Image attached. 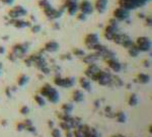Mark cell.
I'll use <instances>...</instances> for the list:
<instances>
[{"instance_id": "3", "label": "cell", "mask_w": 152, "mask_h": 137, "mask_svg": "<svg viewBox=\"0 0 152 137\" xmlns=\"http://www.w3.org/2000/svg\"><path fill=\"white\" fill-rule=\"evenodd\" d=\"M150 0H117V4L119 7L125 8L129 10H135L142 6L146 5Z\"/></svg>"}, {"instance_id": "52", "label": "cell", "mask_w": 152, "mask_h": 137, "mask_svg": "<svg viewBox=\"0 0 152 137\" xmlns=\"http://www.w3.org/2000/svg\"><path fill=\"white\" fill-rule=\"evenodd\" d=\"M65 135L66 137H73V133L71 132V130H67L65 131Z\"/></svg>"}, {"instance_id": "33", "label": "cell", "mask_w": 152, "mask_h": 137, "mask_svg": "<svg viewBox=\"0 0 152 137\" xmlns=\"http://www.w3.org/2000/svg\"><path fill=\"white\" fill-rule=\"evenodd\" d=\"M59 126L61 127V129L65 130V131H67V130H71V129H72L71 124H70L69 122H66V121H60Z\"/></svg>"}, {"instance_id": "27", "label": "cell", "mask_w": 152, "mask_h": 137, "mask_svg": "<svg viewBox=\"0 0 152 137\" xmlns=\"http://www.w3.org/2000/svg\"><path fill=\"white\" fill-rule=\"evenodd\" d=\"M29 81V76H27L25 74H20L18 78V86H25L27 82Z\"/></svg>"}, {"instance_id": "24", "label": "cell", "mask_w": 152, "mask_h": 137, "mask_svg": "<svg viewBox=\"0 0 152 137\" xmlns=\"http://www.w3.org/2000/svg\"><path fill=\"white\" fill-rule=\"evenodd\" d=\"M71 97H72L73 102L81 103V102H83V100H84V93H83V91H80V89H75V91L72 93Z\"/></svg>"}, {"instance_id": "14", "label": "cell", "mask_w": 152, "mask_h": 137, "mask_svg": "<svg viewBox=\"0 0 152 137\" xmlns=\"http://www.w3.org/2000/svg\"><path fill=\"white\" fill-rule=\"evenodd\" d=\"M100 70V68L96 65L95 63H92V64H88L87 67L85 68L84 70V74H85V77H87L88 79H91L93 80L95 76L97 74V72Z\"/></svg>"}, {"instance_id": "32", "label": "cell", "mask_w": 152, "mask_h": 137, "mask_svg": "<svg viewBox=\"0 0 152 137\" xmlns=\"http://www.w3.org/2000/svg\"><path fill=\"white\" fill-rule=\"evenodd\" d=\"M110 84H113V85H115V86L120 87V86H122V85H123V81H122V79L120 77L113 75L112 76V81H111Z\"/></svg>"}, {"instance_id": "4", "label": "cell", "mask_w": 152, "mask_h": 137, "mask_svg": "<svg viewBox=\"0 0 152 137\" xmlns=\"http://www.w3.org/2000/svg\"><path fill=\"white\" fill-rule=\"evenodd\" d=\"M112 74L108 71H104V70L100 69L97 72V74L95 76L93 81H96L99 85L102 86H106V85H110L111 81H112Z\"/></svg>"}, {"instance_id": "39", "label": "cell", "mask_w": 152, "mask_h": 137, "mask_svg": "<svg viewBox=\"0 0 152 137\" xmlns=\"http://www.w3.org/2000/svg\"><path fill=\"white\" fill-rule=\"evenodd\" d=\"M51 135H52V137H61V131L58 128H52Z\"/></svg>"}, {"instance_id": "10", "label": "cell", "mask_w": 152, "mask_h": 137, "mask_svg": "<svg viewBox=\"0 0 152 137\" xmlns=\"http://www.w3.org/2000/svg\"><path fill=\"white\" fill-rule=\"evenodd\" d=\"M29 58L32 60L33 66H36L37 68H42L44 66H47V61L45 59V57L43 56L42 53H35V54L29 55Z\"/></svg>"}, {"instance_id": "15", "label": "cell", "mask_w": 152, "mask_h": 137, "mask_svg": "<svg viewBox=\"0 0 152 137\" xmlns=\"http://www.w3.org/2000/svg\"><path fill=\"white\" fill-rule=\"evenodd\" d=\"M9 23L11 25H13L14 27H16V29H25V27H31L32 25L31 20H21V18H15V20L10 18Z\"/></svg>"}, {"instance_id": "57", "label": "cell", "mask_w": 152, "mask_h": 137, "mask_svg": "<svg viewBox=\"0 0 152 137\" xmlns=\"http://www.w3.org/2000/svg\"><path fill=\"white\" fill-rule=\"evenodd\" d=\"M138 15H139V18H145L144 14H143V13H139Z\"/></svg>"}, {"instance_id": "8", "label": "cell", "mask_w": 152, "mask_h": 137, "mask_svg": "<svg viewBox=\"0 0 152 137\" xmlns=\"http://www.w3.org/2000/svg\"><path fill=\"white\" fill-rule=\"evenodd\" d=\"M43 11H44L45 15L47 16V18L52 20H58V18H61L62 14H63V10L56 9V8H54L52 5H49L48 7H46L45 9H43Z\"/></svg>"}, {"instance_id": "58", "label": "cell", "mask_w": 152, "mask_h": 137, "mask_svg": "<svg viewBox=\"0 0 152 137\" xmlns=\"http://www.w3.org/2000/svg\"><path fill=\"white\" fill-rule=\"evenodd\" d=\"M95 107H98V106H99V104H98V100H95Z\"/></svg>"}, {"instance_id": "37", "label": "cell", "mask_w": 152, "mask_h": 137, "mask_svg": "<svg viewBox=\"0 0 152 137\" xmlns=\"http://www.w3.org/2000/svg\"><path fill=\"white\" fill-rule=\"evenodd\" d=\"M76 18H77V20H79V21H85L87 20V15L86 14H84V13H82V12H77V15H76Z\"/></svg>"}, {"instance_id": "23", "label": "cell", "mask_w": 152, "mask_h": 137, "mask_svg": "<svg viewBox=\"0 0 152 137\" xmlns=\"http://www.w3.org/2000/svg\"><path fill=\"white\" fill-rule=\"evenodd\" d=\"M135 81L138 83H141V84H146L150 81V76L146 73H138L136 75V78H135Z\"/></svg>"}, {"instance_id": "18", "label": "cell", "mask_w": 152, "mask_h": 137, "mask_svg": "<svg viewBox=\"0 0 152 137\" xmlns=\"http://www.w3.org/2000/svg\"><path fill=\"white\" fill-rule=\"evenodd\" d=\"M99 59H102V57H100L99 53H97V52H93V53H91V54L84 55V56L82 57L83 63H85L86 65L95 63V62L97 61V60H99Z\"/></svg>"}, {"instance_id": "29", "label": "cell", "mask_w": 152, "mask_h": 137, "mask_svg": "<svg viewBox=\"0 0 152 137\" xmlns=\"http://www.w3.org/2000/svg\"><path fill=\"white\" fill-rule=\"evenodd\" d=\"M138 102H139V100H138V97H137L136 93H131V95L129 96V98H128V104H129V106H131V107L137 106Z\"/></svg>"}, {"instance_id": "56", "label": "cell", "mask_w": 152, "mask_h": 137, "mask_svg": "<svg viewBox=\"0 0 152 137\" xmlns=\"http://www.w3.org/2000/svg\"><path fill=\"white\" fill-rule=\"evenodd\" d=\"M111 137H125V136L122 135V134H116V135H113V136H111Z\"/></svg>"}, {"instance_id": "28", "label": "cell", "mask_w": 152, "mask_h": 137, "mask_svg": "<svg viewBox=\"0 0 152 137\" xmlns=\"http://www.w3.org/2000/svg\"><path fill=\"white\" fill-rule=\"evenodd\" d=\"M58 118H59L61 121H66V122H69V123H71L72 119H73V117H71V115L64 112L58 113Z\"/></svg>"}, {"instance_id": "22", "label": "cell", "mask_w": 152, "mask_h": 137, "mask_svg": "<svg viewBox=\"0 0 152 137\" xmlns=\"http://www.w3.org/2000/svg\"><path fill=\"white\" fill-rule=\"evenodd\" d=\"M79 84H80V86L86 91H91V89H92L90 80H89L87 77H80L79 78Z\"/></svg>"}, {"instance_id": "47", "label": "cell", "mask_w": 152, "mask_h": 137, "mask_svg": "<svg viewBox=\"0 0 152 137\" xmlns=\"http://www.w3.org/2000/svg\"><path fill=\"white\" fill-rule=\"evenodd\" d=\"M25 130H27L29 132H32V133L37 132V129H36V127L34 125H29V126H27V127H25Z\"/></svg>"}, {"instance_id": "59", "label": "cell", "mask_w": 152, "mask_h": 137, "mask_svg": "<svg viewBox=\"0 0 152 137\" xmlns=\"http://www.w3.org/2000/svg\"><path fill=\"white\" fill-rule=\"evenodd\" d=\"M6 123H7V122H6L5 120H3V121L1 122V124H2V125H6Z\"/></svg>"}, {"instance_id": "42", "label": "cell", "mask_w": 152, "mask_h": 137, "mask_svg": "<svg viewBox=\"0 0 152 137\" xmlns=\"http://www.w3.org/2000/svg\"><path fill=\"white\" fill-rule=\"evenodd\" d=\"M25 129V124H23V122H18V124H16V130L18 131H22V130Z\"/></svg>"}, {"instance_id": "9", "label": "cell", "mask_w": 152, "mask_h": 137, "mask_svg": "<svg viewBox=\"0 0 152 137\" xmlns=\"http://www.w3.org/2000/svg\"><path fill=\"white\" fill-rule=\"evenodd\" d=\"M113 18H116L118 21H126L130 18V11L125 8L117 7L113 11Z\"/></svg>"}, {"instance_id": "62", "label": "cell", "mask_w": 152, "mask_h": 137, "mask_svg": "<svg viewBox=\"0 0 152 137\" xmlns=\"http://www.w3.org/2000/svg\"><path fill=\"white\" fill-rule=\"evenodd\" d=\"M1 71H2V70H0V75H1Z\"/></svg>"}, {"instance_id": "45", "label": "cell", "mask_w": 152, "mask_h": 137, "mask_svg": "<svg viewBox=\"0 0 152 137\" xmlns=\"http://www.w3.org/2000/svg\"><path fill=\"white\" fill-rule=\"evenodd\" d=\"M12 93H13V91H12V89L10 86H7L5 89V95L7 96L8 98H11L12 97Z\"/></svg>"}, {"instance_id": "41", "label": "cell", "mask_w": 152, "mask_h": 137, "mask_svg": "<svg viewBox=\"0 0 152 137\" xmlns=\"http://www.w3.org/2000/svg\"><path fill=\"white\" fill-rule=\"evenodd\" d=\"M73 137H84V134L81 132V130H79L78 128H75L73 132Z\"/></svg>"}, {"instance_id": "40", "label": "cell", "mask_w": 152, "mask_h": 137, "mask_svg": "<svg viewBox=\"0 0 152 137\" xmlns=\"http://www.w3.org/2000/svg\"><path fill=\"white\" fill-rule=\"evenodd\" d=\"M85 137H99V136H98V133L96 132V130L93 129V128H91L90 131L87 133V135Z\"/></svg>"}, {"instance_id": "48", "label": "cell", "mask_w": 152, "mask_h": 137, "mask_svg": "<svg viewBox=\"0 0 152 137\" xmlns=\"http://www.w3.org/2000/svg\"><path fill=\"white\" fill-rule=\"evenodd\" d=\"M61 59L62 60H71L72 56H71V54H63L61 56Z\"/></svg>"}, {"instance_id": "43", "label": "cell", "mask_w": 152, "mask_h": 137, "mask_svg": "<svg viewBox=\"0 0 152 137\" xmlns=\"http://www.w3.org/2000/svg\"><path fill=\"white\" fill-rule=\"evenodd\" d=\"M40 70H41V72H42L43 74H49L51 72L50 68H49L48 66H44V67L40 68Z\"/></svg>"}, {"instance_id": "21", "label": "cell", "mask_w": 152, "mask_h": 137, "mask_svg": "<svg viewBox=\"0 0 152 137\" xmlns=\"http://www.w3.org/2000/svg\"><path fill=\"white\" fill-rule=\"evenodd\" d=\"M129 36L128 35H126V34H123V33H117L116 35L114 36V38H113V42L115 43V44H118V45H123L124 43L126 42L128 39H129Z\"/></svg>"}, {"instance_id": "17", "label": "cell", "mask_w": 152, "mask_h": 137, "mask_svg": "<svg viewBox=\"0 0 152 137\" xmlns=\"http://www.w3.org/2000/svg\"><path fill=\"white\" fill-rule=\"evenodd\" d=\"M106 65L109 66V68H110L111 70H113L114 72H120L122 70V64L116 59V57L115 58L106 59Z\"/></svg>"}, {"instance_id": "12", "label": "cell", "mask_w": 152, "mask_h": 137, "mask_svg": "<svg viewBox=\"0 0 152 137\" xmlns=\"http://www.w3.org/2000/svg\"><path fill=\"white\" fill-rule=\"evenodd\" d=\"M64 6H65V9L67 10L69 15H75L79 10L77 0H65Z\"/></svg>"}, {"instance_id": "6", "label": "cell", "mask_w": 152, "mask_h": 137, "mask_svg": "<svg viewBox=\"0 0 152 137\" xmlns=\"http://www.w3.org/2000/svg\"><path fill=\"white\" fill-rule=\"evenodd\" d=\"M27 14V10L23 7L22 5H15L12 6L9 10H8V16L9 18L15 20V18H21Z\"/></svg>"}, {"instance_id": "34", "label": "cell", "mask_w": 152, "mask_h": 137, "mask_svg": "<svg viewBox=\"0 0 152 137\" xmlns=\"http://www.w3.org/2000/svg\"><path fill=\"white\" fill-rule=\"evenodd\" d=\"M72 54L77 57H83L85 55V52H84V50H82V49L74 48L73 50H72Z\"/></svg>"}, {"instance_id": "13", "label": "cell", "mask_w": 152, "mask_h": 137, "mask_svg": "<svg viewBox=\"0 0 152 137\" xmlns=\"http://www.w3.org/2000/svg\"><path fill=\"white\" fill-rule=\"evenodd\" d=\"M78 9L80 12L86 14V15H89L93 12V5L91 4L90 1L88 0H82L80 3H78Z\"/></svg>"}, {"instance_id": "35", "label": "cell", "mask_w": 152, "mask_h": 137, "mask_svg": "<svg viewBox=\"0 0 152 137\" xmlns=\"http://www.w3.org/2000/svg\"><path fill=\"white\" fill-rule=\"evenodd\" d=\"M42 30V25H39V23H35V25H31V32L34 34H38L41 32Z\"/></svg>"}, {"instance_id": "20", "label": "cell", "mask_w": 152, "mask_h": 137, "mask_svg": "<svg viewBox=\"0 0 152 137\" xmlns=\"http://www.w3.org/2000/svg\"><path fill=\"white\" fill-rule=\"evenodd\" d=\"M59 50V43L56 41H49L44 45V51L48 53H55Z\"/></svg>"}, {"instance_id": "46", "label": "cell", "mask_w": 152, "mask_h": 137, "mask_svg": "<svg viewBox=\"0 0 152 137\" xmlns=\"http://www.w3.org/2000/svg\"><path fill=\"white\" fill-rule=\"evenodd\" d=\"M0 1H1L2 3L4 4V5H8V6H11L12 4L14 3V1H15V0H0Z\"/></svg>"}, {"instance_id": "26", "label": "cell", "mask_w": 152, "mask_h": 137, "mask_svg": "<svg viewBox=\"0 0 152 137\" xmlns=\"http://www.w3.org/2000/svg\"><path fill=\"white\" fill-rule=\"evenodd\" d=\"M127 50H128V54H129L131 57H137L139 54H140V51H139V49L137 48L135 43H133V45H132L131 47H129Z\"/></svg>"}, {"instance_id": "38", "label": "cell", "mask_w": 152, "mask_h": 137, "mask_svg": "<svg viewBox=\"0 0 152 137\" xmlns=\"http://www.w3.org/2000/svg\"><path fill=\"white\" fill-rule=\"evenodd\" d=\"M19 113L22 115H27L29 113V108L27 106H25V105H23V106H21L19 108Z\"/></svg>"}, {"instance_id": "2", "label": "cell", "mask_w": 152, "mask_h": 137, "mask_svg": "<svg viewBox=\"0 0 152 137\" xmlns=\"http://www.w3.org/2000/svg\"><path fill=\"white\" fill-rule=\"evenodd\" d=\"M40 95L42 96V97L46 98L47 100L50 103H52V104H57V103L59 102V98H60L59 91H58L55 87H53L51 84H49V83H45V84L41 87Z\"/></svg>"}, {"instance_id": "51", "label": "cell", "mask_w": 152, "mask_h": 137, "mask_svg": "<svg viewBox=\"0 0 152 137\" xmlns=\"http://www.w3.org/2000/svg\"><path fill=\"white\" fill-rule=\"evenodd\" d=\"M142 64L145 66V67H149V66H150V61H149V60H147V59H145V60H143Z\"/></svg>"}, {"instance_id": "61", "label": "cell", "mask_w": 152, "mask_h": 137, "mask_svg": "<svg viewBox=\"0 0 152 137\" xmlns=\"http://www.w3.org/2000/svg\"><path fill=\"white\" fill-rule=\"evenodd\" d=\"M2 68H3V64H2V62H0V70H2Z\"/></svg>"}, {"instance_id": "54", "label": "cell", "mask_w": 152, "mask_h": 137, "mask_svg": "<svg viewBox=\"0 0 152 137\" xmlns=\"http://www.w3.org/2000/svg\"><path fill=\"white\" fill-rule=\"evenodd\" d=\"M60 69H61V68H60L58 65H54V67H53V70H54V71H56L57 73H58V72H59V70H60Z\"/></svg>"}, {"instance_id": "55", "label": "cell", "mask_w": 152, "mask_h": 137, "mask_svg": "<svg viewBox=\"0 0 152 137\" xmlns=\"http://www.w3.org/2000/svg\"><path fill=\"white\" fill-rule=\"evenodd\" d=\"M4 53H5V48L0 45V54H4Z\"/></svg>"}, {"instance_id": "7", "label": "cell", "mask_w": 152, "mask_h": 137, "mask_svg": "<svg viewBox=\"0 0 152 137\" xmlns=\"http://www.w3.org/2000/svg\"><path fill=\"white\" fill-rule=\"evenodd\" d=\"M135 45L139 49L140 52H148L151 49V40L148 37H138L135 42Z\"/></svg>"}, {"instance_id": "31", "label": "cell", "mask_w": 152, "mask_h": 137, "mask_svg": "<svg viewBox=\"0 0 152 137\" xmlns=\"http://www.w3.org/2000/svg\"><path fill=\"white\" fill-rule=\"evenodd\" d=\"M34 98H35V102L37 103V105H39L40 107L46 106V100H45V98L42 97L41 95H36L35 97H34Z\"/></svg>"}, {"instance_id": "60", "label": "cell", "mask_w": 152, "mask_h": 137, "mask_svg": "<svg viewBox=\"0 0 152 137\" xmlns=\"http://www.w3.org/2000/svg\"><path fill=\"white\" fill-rule=\"evenodd\" d=\"M149 132H150V133H152V125L149 126Z\"/></svg>"}, {"instance_id": "30", "label": "cell", "mask_w": 152, "mask_h": 137, "mask_svg": "<svg viewBox=\"0 0 152 137\" xmlns=\"http://www.w3.org/2000/svg\"><path fill=\"white\" fill-rule=\"evenodd\" d=\"M61 110H62V112L70 114V113L73 111V105L70 104V103H65V104H63L61 106Z\"/></svg>"}, {"instance_id": "44", "label": "cell", "mask_w": 152, "mask_h": 137, "mask_svg": "<svg viewBox=\"0 0 152 137\" xmlns=\"http://www.w3.org/2000/svg\"><path fill=\"white\" fill-rule=\"evenodd\" d=\"M104 112H106V115L108 117H114V115H115V114H113L112 108H111V107H106V111H104Z\"/></svg>"}, {"instance_id": "25", "label": "cell", "mask_w": 152, "mask_h": 137, "mask_svg": "<svg viewBox=\"0 0 152 137\" xmlns=\"http://www.w3.org/2000/svg\"><path fill=\"white\" fill-rule=\"evenodd\" d=\"M114 117L119 123H125L126 120H127V116H126V114L123 111H118L117 113H115Z\"/></svg>"}, {"instance_id": "11", "label": "cell", "mask_w": 152, "mask_h": 137, "mask_svg": "<svg viewBox=\"0 0 152 137\" xmlns=\"http://www.w3.org/2000/svg\"><path fill=\"white\" fill-rule=\"evenodd\" d=\"M99 43V38H98V35L96 33H89L85 36L84 38V44L85 46L88 49H92V47L95 45L98 44Z\"/></svg>"}, {"instance_id": "49", "label": "cell", "mask_w": 152, "mask_h": 137, "mask_svg": "<svg viewBox=\"0 0 152 137\" xmlns=\"http://www.w3.org/2000/svg\"><path fill=\"white\" fill-rule=\"evenodd\" d=\"M151 22H152L151 16H146V20H145V23H146V25H148V27H151Z\"/></svg>"}, {"instance_id": "1", "label": "cell", "mask_w": 152, "mask_h": 137, "mask_svg": "<svg viewBox=\"0 0 152 137\" xmlns=\"http://www.w3.org/2000/svg\"><path fill=\"white\" fill-rule=\"evenodd\" d=\"M29 45L27 43H18L11 48L7 58L12 62L16 61L19 58H23L29 51Z\"/></svg>"}, {"instance_id": "50", "label": "cell", "mask_w": 152, "mask_h": 137, "mask_svg": "<svg viewBox=\"0 0 152 137\" xmlns=\"http://www.w3.org/2000/svg\"><path fill=\"white\" fill-rule=\"evenodd\" d=\"M23 124H25V127H27V126H29V125H33V122H32L31 120L27 119V120H25V121H23Z\"/></svg>"}, {"instance_id": "16", "label": "cell", "mask_w": 152, "mask_h": 137, "mask_svg": "<svg viewBox=\"0 0 152 137\" xmlns=\"http://www.w3.org/2000/svg\"><path fill=\"white\" fill-rule=\"evenodd\" d=\"M117 33H119V27H114V25H108L106 27V29H104V37L106 38V40L112 41L113 38H114V36Z\"/></svg>"}, {"instance_id": "36", "label": "cell", "mask_w": 152, "mask_h": 137, "mask_svg": "<svg viewBox=\"0 0 152 137\" xmlns=\"http://www.w3.org/2000/svg\"><path fill=\"white\" fill-rule=\"evenodd\" d=\"M49 5H51V3L48 0H40V1H39V6H40L42 9H45V8L48 7Z\"/></svg>"}, {"instance_id": "5", "label": "cell", "mask_w": 152, "mask_h": 137, "mask_svg": "<svg viewBox=\"0 0 152 137\" xmlns=\"http://www.w3.org/2000/svg\"><path fill=\"white\" fill-rule=\"evenodd\" d=\"M54 84L64 89H69L75 84V79L73 77H62L60 75H56L54 77Z\"/></svg>"}, {"instance_id": "19", "label": "cell", "mask_w": 152, "mask_h": 137, "mask_svg": "<svg viewBox=\"0 0 152 137\" xmlns=\"http://www.w3.org/2000/svg\"><path fill=\"white\" fill-rule=\"evenodd\" d=\"M108 3L109 0H95V5H93V9L96 10L98 13H104L106 10Z\"/></svg>"}, {"instance_id": "53", "label": "cell", "mask_w": 152, "mask_h": 137, "mask_svg": "<svg viewBox=\"0 0 152 137\" xmlns=\"http://www.w3.org/2000/svg\"><path fill=\"white\" fill-rule=\"evenodd\" d=\"M48 125H49V127H50V128H53V127H54V122H53L52 120H49Z\"/></svg>"}]
</instances>
